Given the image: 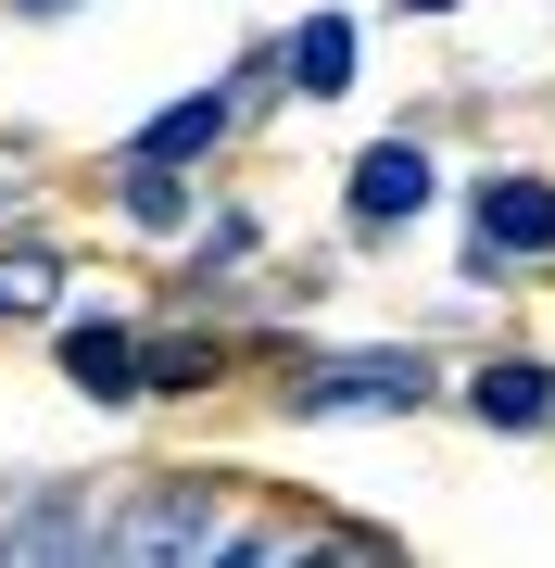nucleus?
Wrapping results in <instances>:
<instances>
[{
	"label": "nucleus",
	"instance_id": "7",
	"mask_svg": "<svg viewBox=\"0 0 555 568\" xmlns=\"http://www.w3.org/2000/svg\"><path fill=\"white\" fill-rule=\"evenodd\" d=\"M278 63H290V89H304V102H341V89H353V13H304Z\"/></svg>",
	"mask_w": 555,
	"mask_h": 568
},
{
	"label": "nucleus",
	"instance_id": "1",
	"mask_svg": "<svg viewBox=\"0 0 555 568\" xmlns=\"http://www.w3.org/2000/svg\"><path fill=\"white\" fill-rule=\"evenodd\" d=\"M417 354H353V366H316V379H290V417H391L417 405Z\"/></svg>",
	"mask_w": 555,
	"mask_h": 568
},
{
	"label": "nucleus",
	"instance_id": "3",
	"mask_svg": "<svg viewBox=\"0 0 555 568\" xmlns=\"http://www.w3.org/2000/svg\"><path fill=\"white\" fill-rule=\"evenodd\" d=\"M505 253H555V190L543 178H480V265Z\"/></svg>",
	"mask_w": 555,
	"mask_h": 568
},
{
	"label": "nucleus",
	"instance_id": "4",
	"mask_svg": "<svg viewBox=\"0 0 555 568\" xmlns=\"http://www.w3.org/2000/svg\"><path fill=\"white\" fill-rule=\"evenodd\" d=\"M417 203H430V152L417 140H379L367 164H353V227H404Z\"/></svg>",
	"mask_w": 555,
	"mask_h": 568
},
{
	"label": "nucleus",
	"instance_id": "8",
	"mask_svg": "<svg viewBox=\"0 0 555 568\" xmlns=\"http://www.w3.org/2000/svg\"><path fill=\"white\" fill-rule=\"evenodd\" d=\"M467 405L493 417V429H555V366L505 354V366H480V379H467Z\"/></svg>",
	"mask_w": 555,
	"mask_h": 568
},
{
	"label": "nucleus",
	"instance_id": "2",
	"mask_svg": "<svg viewBox=\"0 0 555 568\" xmlns=\"http://www.w3.org/2000/svg\"><path fill=\"white\" fill-rule=\"evenodd\" d=\"M227 544H240V530H215V480H165L114 530V556H227Z\"/></svg>",
	"mask_w": 555,
	"mask_h": 568
},
{
	"label": "nucleus",
	"instance_id": "6",
	"mask_svg": "<svg viewBox=\"0 0 555 568\" xmlns=\"http://www.w3.org/2000/svg\"><path fill=\"white\" fill-rule=\"evenodd\" d=\"M215 140H227V89H189V102H165L140 140H126V164H203Z\"/></svg>",
	"mask_w": 555,
	"mask_h": 568
},
{
	"label": "nucleus",
	"instance_id": "12",
	"mask_svg": "<svg viewBox=\"0 0 555 568\" xmlns=\"http://www.w3.org/2000/svg\"><path fill=\"white\" fill-rule=\"evenodd\" d=\"M404 13H454V0H404Z\"/></svg>",
	"mask_w": 555,
	"mask_h": 568
},
{
	"label": "nucleus",
	"instance_id": "10",
	"mask_svg": "<svg viewBox=\"0 0 555 568\" xmlns=\"http://www.w3.org/2000/svg\"><path fill=\"white\" fill-rule=\"evenodd\" d=\"M215 379V342H140V392H203Z\"/></svg>",
	"mask_w": 555,
	"mask_h": 568
},
{
	"label": "nucleus",
	"instance_id": "11",
	"mask_svg": "<svg viewBox=\"0 0 555 568\" xmlns=\"http://www.w3.org/2000/svg\"><path fill=\"white\" fill-rule=\"evenodd\" d=\"M126 215H140V227H177V215H189L177 164H126Z\"/></svg>",
	"mask_w": 555,
	"mask_h": 568
},
{
	"label": "nucleus",
	"instance_id": "5",
	"mask_svg": "<svg viewBox=\"0 0 555 568\" xmlns=\"http://www.w3.org/2000/svg\"><path fill=\"white\" fill-rule=\"evenodd\" d=\"M63 379H76L89 405H126V392H140V328H114V316L63 328Z\"/></svg>",
	"mask_w": 555,
	"mask_h": 568
},
{
	"label": "nucleus",
	"instance_id": "13",
	"mask_svg": "<svg viewBox=\"0 0 555 568\" xmlns=\"http://www.w3.org/2000/svg\"><path fill=\"white\" fill-rule=\"evenodd\" d=\"M25 13H63V0H25Z\"/></svg>",
	"mask_w": 555,
	"mask_h": 568
},
{
	"label": "nucleus",
	"instance_id": "9",
	"mask_svg": "<svg viewBox=\"0 0 555 568\" xmlns=\"http://www.w3.org/2000/svg\"><path fill=\"white\" fill-rule=\"evenodd\" d=\"M63 304V265L51 253H0V316H51Z\"/></svg>",
	"mask_w": 555,
	"mask_h": 568
}]
</instances>
